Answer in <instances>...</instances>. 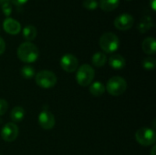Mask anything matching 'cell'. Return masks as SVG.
Instances as JSON below:
<instances>
[{"label":"cell","mask_w":156,"mask_h":155,"mask_svg":"<svg viewBox=\"0 0 156 155\" xmlns=\"http://www.w3.org/2000/svg\"><path fill=\"white\" fill-rule=\"evenodd\" d=\"M1 7H2V11H3V13H4L6 16H8L11 14V12H12V8H11V6H10V4L5 5H3V6H1Z\"/></svg>","instance_id":"24"},{"label":"cell","mask_w":156,"mask_h":155,"mask_svg":"<svg viewBox=\"0 0 156 155\" xmlns=\"http://www.w3.org/2000/svg\"><path fill=\"white\" fill-rule=\"evenodd\" d=\"M142 66L146 70H152V69H154L155 68L156 59L153 57H147V58L143 59Z\"/></svg>","instance_id":"21"},{"label":"cell","mask_w":156,"mask_h":155,"mask_svg":"<svg viewBox=\"0 0 156 155\" xmlns=\"http://www.w3.org/2000/svg\"><path fill=\"white\" fill-rule=\"evenodd\" d=\"M142 48L144 53L148 55H154L156 53V41L153 37H148L142 42Z\"/></svg>","instance_id":"13"},{"label":"cell","mask_w":156,"mask_h":155,"mask_svg":"<svg viewBox=\"0 0 156 155\" xmlns=\"http://www.w3.org/2000/svg\"><path fill=\"white\" fill-rule=\"evenodd\" d=\"M99 44L103 53L112 54L118 50L120 47V39L116 34L112 32H106L100 37Z\"/></svg>","instance_id":"2"},{"label":"cell","mask_w":156,"mask_h":155,"mask_svg":"<svg viewBox=\"0 0 156 155\" xmlns=\"http://www.w3.org/2000/svg\"><path fill=\"white\" fill-rule=\"evenodd\" d=\"M120 5V0H100L99 5L105 12H112L115 10Z\"/></svg>","instance_id":"16"},{"label":"cell","mask_w":156,"mask_h":155,"mask_svg":"<svg viewBox=\"0 0 156 155\" xmlns=\"http://www.w3.org/2000/svg\"><path fill=\"white\" fill-rule=\"evenodd\" d=\"M37 122L38 125L43 130H51L55 127L56 119L55 116L48 110H42L37 116Z\"/></svg>","instance_id":"9"},{"label":"cell","mask_w":156,"mask_h":155,"mask_svg":"<svg viewBox=\"0 0 156 155\" xmlns=\"http://www.w3.org/2000/svg\"><path fill=\"white\" fill-rule=\"evenodd\" d=\"M35 81L41 89L48 90L53 88L57 84L58 78L53 71L44 69L35 75Z\"/></svg>","instance_id":"5"},{"label":"cell","mask_w":156,"mask_h":155,"mask_svg":"<svg viewBox=\"0 0 156 155\" xmlns=\"http://www.w3.org/2000/svg\"><path fill=\"white\" fill-rule=\"evenodd\" d=\"M5 50V40L0 37V55H2Z\"/></svg>","instance_id":"26"},{"label":"cell","mask_w":156,"mask_h":155,"mask_svg":"<svg viewBox=\"0 0 156 155\" xmlns=\"http://www.w3.org/2000/svg\"><path fill=\"white\" fill-rule=\"evenodd\" d=\"M16 55L22 62L30 64L37 61L39 57V50L35 44L27 41L19 45L16 50Z\"/></svg>","instance_id":"1"},{"label":"cell","mask_w":156,"mask_h":155,"mask_svg":"<svg viewBox=\"0 0 156 155\" xmlns=\"http://www.w3.org/2000/svg\"><path fill=\"white\" fill-rule=\"evenodd\" d=\"M135 140L142 146H154L156 142L155 132L151 128L143 127L135 132Z\"/></svg>","instance_id":"6"},{"label":"cell","mask_w":156,"mask_h":155,"mask_svg":"<svg viewBox=\"0 0 156 155\" xmlns=\"http://www.w3.org/2000/svg\"><path fill=\"white\" fill-rule=\"evenodd\" d=\"M107 62V56L103 52H96L91 58V63L96 68H102Z\"/></svg>","instance_id":"18"},{"label":"cell","mask_w":156,"mask_h":155,"mask_svg":"<svg viewBox=\"0 0 156 155\" xmlns=\"http://www.w3.org/2000/svg\"><path fill=\"white\" fill-rule=\"evenodd\" d=\"M150 5L153 9V11L156 10V0H150Z\"/></svg>","instance_id":"27"},{"label":"cell","mask_w":156,"mask_h":155,"mask_svg":"<svg viewBox=\"0 0 156 155\" xmlns=\"http://www.w3.org/2000/svg\"><path fill=\"white\" fill-rule=\"evenodd\" d=\"M127 81L125 79L120 76H114L112 77L106 83L105 90L108 91V93L112 96L118 97L122 95L126 90H127Z\"/></svg>","instance_id":"4"},{"label":"cell","mask_w":156,"mask_h":155,"mask_svg":"<svg viewBox=\"0 0 156 155\" xmlns=\"http://www.w3.org/2000/svg\"><path fill=\"white\" fill-rule=\"evenodd\" d=\"M22 33H23V37L27 41V42H30L32 40H34L37 35V28L32 26V25H27L26 26L23 30H22Z\"/></svg>","instance_id":"19"},{"label":"cell","mask_w":156,"mask_h":155,"mask_svg":"<svg viewBox=\"0 0 156 155\" xmlns=\"http://www.w3.org/2000/svg\"><path fill=\"white\" fill-rule=\"evenodd\" d=\"M133 24H134L133 16L127 13L122 14L114 19V26L121 31H126L131 29Z\"/></svg>","instance_id":"10"},{"label":"cell","mask_w":156,"mask_h":155,"mask_svg":"<svg viewBox=\"0 0 156 155\" xmlns=\"http://www.w3.org/2000/svg\"><path fill=\"white\" fill-rule=\"evenodd\" d=\"M10 3V0H0V6H3L5 5H7Z\"/></svg>","instance_id":"28"},{"label":"cell","mask_w":156,"mask_h":155,"mask_svg":"<svg viewBox=\"0 0 156 155\" xmlns=\"http://www.w3.org/2000/svg\"><path fill=\"white\" fill-rule=\"evenodd\" d=\"M3 28L7 34L15 36L21 31V25L16 19L11 17H6L3 22Z\"/></svg>","instance_id":"11"},{"label":"cell","mask_w":156,"mask_h":155,"mask_svg":"<svg viewBox=\"0 0 156 155\" xmlns=\"http://www.w3.org/2000/svg\"><path fill=\"white\" fill-rule=\"evenodd\" d=\"M20 73H21V76L27 79H29L31 78H33L35 75H36V71H35V69L29 65H25L22 67L21 70H20Z\"/></svg>","instance_id":"20"},{"label":"cell","mask_w":156,"mask_h":155,"mask_svg":"<svg viewBox=\"0 0 156 155\" xmlns=\"http://www.w3.org/2000/svg\"><path fill=\"white\" fill-rule=\"evenodd\" d=\"M105 85L101 81H94L90 85L89 92L94 97H100L105 92Z\"/></svg>","instance_id":"14"},{"label":"cell","mask_w":156,"mask_h":155,"mask_svg":"<svg viewBox=\"0 0 156 155\" xmlns=\"http://www.w3.org/2000/svg\"><path fill=\"white\" fill-rule=\"evenodd\" d=\"M8 110V103L5 100L0 99V116L4 115Z\"/></svg>","instance_id":"23"},{"label":"cell","mask_w":156,"mask_h":155,"mask_svg":"<svg viewBox=\"0 0 156 155\" xmlns=\"http://www.w3.org/2000/svg\"><path fill=\"white\" fill-rule=\"evenodd\" d=\"M59 64L61 69L68 73H73L79 68V60L77 57L69 53L65 54L61 57Z\"/></svg>","instance_id":"7"},{"label":"cell","mask_w":156,"mask_h":155,"mask_svg":"<svg viewBox=\"0 0 156 155\" xmlns=\"http://www.w3.org/2000/svg\"><path fill=\"white\" fill-rule=\"evenodd\" d=\"M109 65L113 69H122L126 66V60L120 54H112L109 58Z\"/></svg>","instance_id":"12"},{"label":"cell","mask_w":156,"mask_h":155,"mask_svg":"<svg viewBox=\"0 0 156 155\" xmlns=\"http://www.w3.org/2000/svg\"><path fill=\"white\" fill-rule=\"evenodd\" d=\"M76 81L81 87L90 86L95 78V70L89 64H82L76 70Z\"/></svg>","instance_id":"3"},{"label":"cell","mask_w":156,"mask_h":155,"mask_svg":"<svg viewBox=\"0 0 156 155\" xmlns=\"http://www.w3.org/2000/svg\"><path fill=\"white\" fill-rule=\"evenodd\" d=\"M155 151H156V148H155V146L154 145V146H153V148H152V150H151V155H155Z\"/></svg>","instance_id":"29"},{"label":"cell","mask_w":156,"mask_h":155,"mask_svg":"<svg viewBox=\"0 0 156 155\" xmlns=\"http://www.w3.org/2000/svg\"><path fill=\"white\" fill-rule=\"evenodd\" d=\"M153 26H154V22H153L152 17L149 16H145L141 19L137 27H138L139 32L144 34V33H146L148 30H150Z\"/></svg>","instance_id":"17"},{"label":"cell","mask_w":156,"mask_h":155,"mask_svg":"<svg viewBox=\"0 0 156 155\" xmlns=\"http://www.w3.org/2000/svg\"><path fill=\"white\" fill-rule=\"evenodd\" d=\"M127 1H131V0H127Z\"/></svg>","instance_id":"30"},{"label":"cell","mask_w":156,"mask_h":155,"mask_svg":"<svg viewBox=\"0 0 156 155\" xmlns=\"http://www.w3.org/2000/svg\"><path fill=\"white\" fill-rule=\"evenodd\" d=\"M26 111L24 108H22L21 106H16L10 111V119L14 123L21 122L24 119Z\"/></svg>","instance_id":"15"},{"label":"cell","mask_w":156,"mask_h":155,"mask_svg":"<svg viewBox=\"0 0 156 155\" xmlns=\"http://www.w3.org/2000/svg\"><path fill=\"white\" fill-rule=\"evenodd\" d=\"M12 2L13 5H17V6H20V5H25L28 0H10Z\"/></svg>","instance_id":"25"},{"label":"cell","mask_w":156,"mask_h":155,"mask_svg":"<svg viewBox=\"0 0 156 155\" xmlns=\"http://www.w3.org/2000/svg\"><path fill=\"white\" fill-rule=\"evenodd\" d=\"M82 5L88 10H94L98 7L99 3L97 0H84L82 2Z\"/></svg>","instance_id":"22"},{"label":"cell","mask_w":156,"mask_h":155,"mask_svg":"<svg viewBox=\"0 0 156 155\" xmlns=\"http://www.w3.org/2000/svg\"><path fill=\"white\" fill-rule=\"evenodd\" d=\"M19 129L14 122H8L5 124L1 130V138L6 143H12L18 137Z\"/></svg>","instance_id":"8"}]
</instances>
